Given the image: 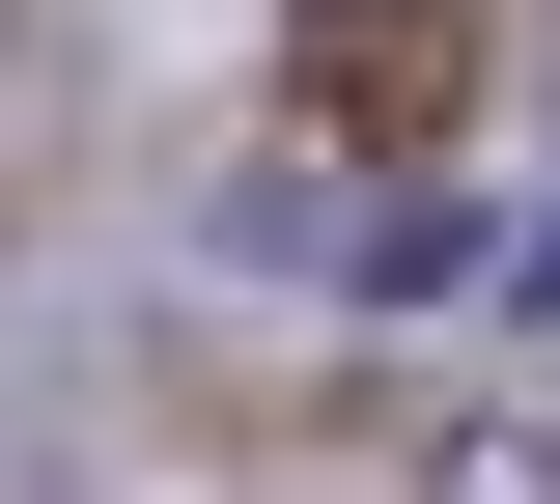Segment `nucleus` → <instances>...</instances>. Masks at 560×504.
Masks as SVG:
<instances>
[{
	"mask_svg": "<svg viewBox=\"0 0 560 504\" xmlns=\"http://www.w3.org/2000/svg\"><path fill=\"white\" fill-rule=\"evenodd\" d=\"M533 308H560V224H533Z\"/></svg>",
	"mask_w": 560,
	"mask_h": 504,
	"instance_id": "obj_2",
	"label": "nucleus"
},
{
	"mask_svg": "<svg viewBox=\"0 0 560 504\" xmlns=\"http://www.w3.org/2000/svg\"><path fill=\"white\" fill-rule=\"evenodd\" d=\"M280 28H308V57H337V113H420L393 57H420V28H448V0H280Z\"/></svg>",
	"mask_w": 560,
	"mask_h": 504,
	"instance_id": "obj_1",
	"label": "nucleus"
}]
</instances>
